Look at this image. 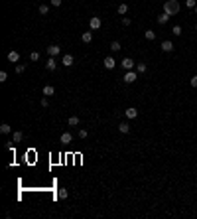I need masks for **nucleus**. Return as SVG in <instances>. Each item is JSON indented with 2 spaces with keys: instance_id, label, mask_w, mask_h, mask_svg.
Here are the masks:
<instances>
[{
  "instance_id": "393cba45",
  "label": "nucleus",
  "mask_w": 197,
  "mask_h": 219,
  "mask_svg": "<svg viewBox=\"0 0 197 219\" xmlns=\"http://www.w3.org/2000/svg\"><path fill=\"white\" fill-rule=\"evenodd\" d=\"M146 69H148V67H146V63H138V65H136V71H138V73H144Z\"/></svg>"
},
{
  "instance_id": "1a4fd4ad",
  "label": "nucleus",
  "mask_w": 197,
  "mask_h": 219,
  "mask_svg": "<svg viewBox=\"0 0 197 219\" xmlns=\"http://www.w3.org/2000/svg\"><path fill=\"white\" fill-rule=\"evenodd\" d=\"M8 61H10V63H18V61H20V53L12 49V52L8 53Z\"/></svg>"
},
{
  "instance_id": "f257e3e1",
  "label": "nucleus",
  "mask_w": 197,
  "mask_h": 219,
  "mask_svg": "<svg viewBox=\"0 0 197 219\" xmlns=\"http://www.w3.org/2000/svg\"><path fill=\"white\" fill-rule=\"evenodd\" d=\"M179 10H181V6H179V2H177V0H168V2H164V12L166 14L176 16Z\"/></svg>"
},
{
  "instance_id": "7c9ffc66",
  "label": "nucleus",
  "mask_w": 197,
  "mask_h": 219,
  "mask_svg": "<svg viewBox=\"0 0 197 219\" xmlns=\"http://www.w3.org/2000/svg\"><path fill=\"white\" fill-rule=\"evenodd\" d=\"M87 134H89V132H87L85 128H83V130H79V138H87Z\"/></svg>"
},
{
  "instance_id": "0eeeda50",
  "label": "nucleus",
  "mask_w": 197,
  "mask_h": 219,
  "mask_svg": "<svg viewBox=\"0 0 197 219\" xmlns=\"http://www.w3.org/2000/svg\"><path fill=\"white\" fill-rule=\"evenodd\" d=\"M162 52H166V53H171V52H173V44H171L170 40L162 42Z\"/></svg>"
},
{
  "instance_id": "a211bd4d",
  "label": "nucleus",
  "mask_w": 197,
  "mask_h": 219,
  "mask_svg": "<svg viewBox=\"0 0 197 219\" xmlns=\"http://www.w3.org/2000/svg\"><path fill=\"white\" fill-rule=\"evenodd\" d=\"M118 130H120L122 134H126L128 130H130V125H128V122H120V125H118Z\"/></svg>"
},
{
  "instance_id": "423d86ee",
  "label": "nucleus",
  "mask_w": 197,
  "mask_h": 219,
  "mask_svg": "<svg viewBox=\"0 0 197 219\" xmlns=\"http://www.w3.org/2000/svg\"><path fill=\"white\" fill-rule=\"evenodd\" d=\"M120 63H122V67H124L126 71H132V69H134V65H136V63H134L130 57H124V59L120 61Z\"/></svg>"
},
{
  "instance_id": "2eb2a0df",
  "label": "nucleus",
  "mask_w": 197,
  "mask_h": 219,
  "mask_svg": "<svg viewBox=\"0 0 197 219\" xmlns=\"http://www.w3.org/2000/svg\"><path fill=\"white\" fill-rule=\"evenodd\" d=\"M81 40L85 42V44H91V42H93V32H83Z\"/></svg>"
},
{
  "instance_id": "f3484780",
  "label": "nucleus",
  "mask_w": 197,
  "mask_h": 219,
  "mask_svg": "<svg viewBox=\"0 0 197 219\" xmlns=\"http://www.w3.org/2000/svg\"><path fill=\"white\" fill-rule=\"evenodd\" d=\"M22 138H24V132H22V130H16V132L12 134V140H14V142H22Z\"/></svg>"
},
{
  "instance_id": "20e7f679",
  "label": "nucleus",
  "mask_w": 197,
  "mask_h": 219,
  "mask_svg": "<svg viewBox=\"0 0 197 219\" xmlns=\"http://www.w3.org/2000/svg\"><path fill=\"white\" fill-rule=\"evenodd\" d=\"M89 26H91V30H98V28L103 26V22H101V18H98V16H91Z\"/></svg>"
},
{
  "instance_id": "5701e85b",
  "label": "nucleus",
  "mask_w": 197,
  "mask_h": 219,
  "mask_svg": "<svg viewBox=\"0 0 197 219\" xmlns=\"http://www.w3.org/2000/svg\"><path fill=\"white\" fill-rule=\"evenodd\" d=\"M67 122H69V126H77L79 125V117H69Z\"/></svg>"
},
{
  "instance_id": "7ed1b4c3",
  "label": "nucleus",
  "mask_w": 197,
  "mask_h": 219,
  "mask_svg": "<svg viewBox=\"0 0 197 219\" xmlns=\"http://www.w3.org/2000/svg\"><path fill=\"white\" fill-rule=\"evenodd\" d=\"M73 63H75V57H73L71 53H65V55L61 57V65H65V67H71Z\"/></svg>"
},
{
  "instance_id": "473e14b6",
  "label": "nucleus",
  "mask_w": 197,
  "mask_h": 219,
  "mask_svg": "<svg viewBox=\"0 0 197 219\" xmlns=\"http://www.w3.org/2000/svg\"><path fill=\"white\" fill-rule=\"evenodd\" d=\"M51 6H61V0H49Z\"/></svg>"
},
{
  "instance_id": "c756f323",
  "label": "nucleus",
  "mask_w": 197,
  "mask_h": 219,
  "mask_svg": "<svg viewBox=\"0 0 197 219\" xmlns=\"http://www.w3.org/2000/svg\"><path fill=\"white\" fill-rule=\"evenodd\" d=\"M185 6H187V8H195V0H185Z\"/></svg>"
},
{
  "instance_id": "b1692460",
  "label": "nucleus",
  "mask_w": 197,
  "mask_h": 219,
  "mask_svg": "<svg viewBox=\"0 0 197 219\" xmlns=\"http://www.w3.org/2000/svg\"><path fill=\"white\" fill-rule=\"evenodd\" d=\"M171 34L173 36H181V26H173L171 28Z\"/></svg>"
},
{
  "instance_id": "f03ea898",
  "label": "nucleus",
  "mask_w": 197,
  "mask_h": 219,
  "mask_svg": "<svg viewBox=\"0 0 197 219\" xmlns=\"http://www.w3.org/2000/svg\"><path fill=\"white\" fill-rule=\"evenodd\" d=\"M136 79H138V71H126L124 77H122V81H124V83H134Z\"/></svg>"
},
{
  "instance_id": "4be33fe9",
  "label": "nucleus",
  "mask_w": 197,
  "mask_h": 219,
  "mask_svg": "<svg viewBox=\"0 0 197 219\" xmlns=\"http://www.w3.org/2000/svg\"><path fill=\"white\" fill-rule=\"evenodd\" d=\"M38 10H39V14H41V16H46V14L49 12V6H47V4H41V6H39Z\"/></svg>"
},
{
  "instance_id": "f8f14e48",
  "label": "nucleus",
  "mask_w": 197,
  "mask_h": 219,
  "mask_svg": "<svg viewBox=\"0 0 197 219\" xmlns=\"http://www.w3.org/2000/svg\"><path fill=\"white\" fill-rule=\"evenodd\" d=\"M59 140H61L63 144H69V142H71V140H73V134H71V132H63V134H61V138H59Z\"/></svg>"
},
{
  "instance_id": "39448f33",
  "label": "nucleus",
  "mask_w": 197,
  "mask_h": 219,
  "mask_svg": "<svg viewBox=\"0 0 197 219\" xmlns=\"http://www.w3.org/2000/svg\"><path fill=\"white\" fill-rule=\"evenodd\" d=\"M55 67H57V61H55V57H51V55H49V57L46 59V69H47V71H53Z\"/></svg>"
},
{
  "instance_id": "bb28decb",
  "label": "nucleus",
  "mask_w": 197,
  "mask_h": 219,
  "mask_svg": "<svg viewBox=\"0 0 197 219\" xmlns=\"http://www.w3.org/2000/svg\"><path fill=\"white\" fill-rule=\"evenodd\" d=\"M30 59H32V61H38V59H39V53H38V52H32V53H30Z\"/></svg>"
},
{
  "instance_id": "9d476101",
  "label": "nucleus",
  "mask_w": 197,
  "mask_h": 219,
  "mask_svg": "<svg viewBox=\"0 0 197 219\" xmlns=\"http://www.w3.org/2000/svg\"><path fill=\"white\" fill-rule=\"evenodd\" d=\"M59 52H61V47H59V46H49V47H47V53H49L51 57H57Z\"/></svg>"
},
{
  "instance_id": "a878e982",
  "label": "nucleus",
  "mask_w": 197,
  "mask_h": 219,
  "mask_svg": "<svg viewBox=\"0 0 197 219\" xmlns=\"http://www.w3.org/2000/svg\"><path fill=\"white\" fill-rule=\"evenodd\" d=\"M57 195H59V199H67V195H69V193H67V190H59Z\"/></svg>"
},
{
  "instance_id": "9b49d317",
  "label": "nucleus",
  "mask_w": 197,
  "mask_h": 219,
  "mask_svg": "<svg viewBox=\"0 0 197 219\" xmlns=\"http://www.w3.org/2000/svg\"><path fill=\"white\" fill-rule=\"evenodd\" d=\"M105 67H106V69H114V67H116L114 57H111V55H108V57H105Z\"/></svg>"
},
{
  "instance_id": "72a5a7b5",
  "label": "nucleus",
  "mask_w": 197,
  "mask_h": 219,
  "mask_svg": "<svg viewBox=\"0 0 197 219\" xmlns=\"http://www.w3.org/2000/svg\"><path fill=\"white\" fill-rule=\"evenodd\" d=\"M122 26H130V18H126V16H124V18H122Z\"/></svg>"
},
{
  "instance_id": "6ab92c4d",
  "label": "nucleus",
  "mask_w": 197,
  "mask_h": 219,
  "mask_svg": "<svg viewBox=\"0 0 197 219\" xmlns=\"http://www.w3.org/2000/svg\"><path fill=\"white\" fill-rule=\"evenodd\" d=\"M116 12L120 14V16H124V14L128 12V4H124V2H122V4H120V6L116 8Z\"/></svg>"
},
{
  "instance_id": "cd10ccee",
  "label": "nucleus",
  "mask_w": 197,
  "mask_h": 219,
  "mask_svg": "<svg viewBox=\"0 0 197 219\" xmlns=\"http://www.w3.org/2000/svg\"><path fill=\"white\" fill-rule=\"evenodd\" d=\"M6 79H8V73L6 71H0V83H4Z\"/></svg>"
},
{
  "instance_id": "c9c22d12",
  "label": "nucleus",
  "mask_w": 197,
  "mask_h": 219,
  "mask_svg": "<svg viewBox=\"0 0 197 219\" xmlns=\"http://www.w3.org/2000/svg\"><path fill=\"white\" fill-rule=\"evenodd\" d=\"M195 32H197V24H195Z\"/></svg>"
},
{
  "instance_id": "6e6552de",
  "label": "nucleus",
  "mask_w": 197,
  "mask_h": 219,
  "mask_svg": "<svg viewBox=\"0 0 197 219\" xmlns=\"http://www.w3.org/2000/svg\"><path fill=\"white\" fill-rule=\"evenodd\" d=\"M124 115L128 117V119H136V117H138V109H134V107H128V109L124 111Z\"/></svg>"
},
{
  "instance_id": "4468645a",
  "label": "nucleus",
  "mask_w": 197,
  "mask_h": 219,
  "mask_svg": "<svg viewBox=\"0 0 197 219\" xmlns=\"http://www.w3.org/2000/svg\"><path fill=\"white\" fill-rule=\"evenodd\" d=\"M168 20H170V14H166V12H162L160 16H158V24H162V26H164Z\"/></svg>"
},
{
  "instance_id": "2f4dec72",
  "label": "nucleus",
  "mask_w": 197,
  "mask_h": 219,
  "mask_svg": "<svg viewBox=\"0 0 197 219\" xmlns=\"http://www.w3.org/2000/svg\"><path fill=\"white\" fill-rule=\"evenodd\" d=\"M189 83H191V87H197V75H193V77H191Z\"/></svg>"
},
{
  "instance_id": "dca6fc26",
  "label": "nucleus",
  "mask_w": 197,
  "mask_h": 219,
  "mask_svg": "<svg viewBox=\"0 0 197 219\" xmlns=\"http://www.w3.org/2000/svg\"><path fill=\"white\" fill-rule=\"evenodd\" d=\"M53 93H55V89H53L51 85H46V87H44V97H51Z\"/></svg>"
},
{
  "instance_id": "f704fd0d",
  "label": "nucleus",
  "mask_w": 197,
  "mask_h": 219,
  "mask_svg": "<svg viewBox=\"0 0 197 219\" xmlns=\"http://www.w3.org/2000/svg\"><path fill=\"white\" fill-rule=\"evenodd\" d=\"M41 107H44V109H47V107H49V103H47V99H46V97L41 99Z\"/></svg>"
},
{
  "instance_id": "412c9836",
  "label": "nucleus",
  "mask_w": 197,
  "mask_h": 219,
  "mask_svg": "<svg viewBox=\"0 0 197 219\" xmlns=\"http://www.w3.org/2000/svg\"><path fill=\"white\" fill-rule=\"evenodd\" d=\"M111 49H112V52H120V49H122L120 42H112V44H111Z\"/></svg>"
},
{
  "instance_id": "e433bc0d",
  "label": "nucleus",
  "mask_w": 197,
  "mask_h": 219,
  "mask_svg": "<svg viewBox=\"0 0 197 219\" xmlns=\"http://www.w3.org/2000/svg\"><path fill=\"white\" fill-rule=\"evenodd\" d=\"M195 14H197V6H195Z\"/></svg>"
},
{
  "instance_id": "ddd939ff",
  "label": "nucleus",
  "mask_w": 197,
  "mask_h": 219,
  "mask_svg": "<svg viewBox=\"0 0 197 219\" xmlns=\"http://www.w3.org/2000/svg\"><path fill=\"white\" fill-rule=\"evenodd\" d=\"M144 38H146L148 42H154V40H156V32H154V30H146V32H144Z\"/></svg>"
},
{
  "instance_id": "c85d7f7f",
  "label": "nucleus",
  "mask_w": 197,
  "mask_h": 219,
  "mask_svg": "<svg viewBox=\"0 0 197 219\" xmlns=\"http://www.w3.org/2000/svg\"><path fill=\"white\" fill-rule=\"evenodd\" d=\"M24 69H26V65H24V63L16 65V73H24Z\"/></svg>"
},
{
  "instance_id": "aec40b11",
  "label": "nucleus",
  "mask_w": 197,
  "mask_h": 219,
  "mask_svg": "<svg viewBox=\"0 0 197 219\" xmlns=\"http://www.w3.org/2000/svg\"><path fill=\"white\" fill-rule=\"evenodd\" d=\"M0 132H2V134L12 132V126H10V125H6V122H4V125H0Z\"/></svg>"
}]
</instances>
